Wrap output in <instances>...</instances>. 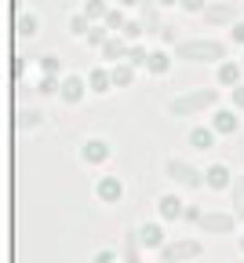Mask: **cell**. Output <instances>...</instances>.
Instances as JSON below:
<instances>
[{"instance_id":"8fae6325","label":"cell","mask_w":244,"mask_h":263,"mask_svg":"<svg viewBox=\"0 0 244 263\" xmlns=\"http://www.w3.org/2000/svg\"><path fill=\"white\" fill-rule=\"evenodd\" d=\"M215 128H219V132H237L240 121H237L233 114H219V117H215Z\"/></svg>"},{"instance_id":"8992f818","label":"cell","mask_w":244,"mask_h":263,"mask_svg":"<svg viewBox=\"0 0 244 263\" xmlns=\"http://www.w3.org/2000/svg\"><path fill=\"white\" fill-rule=\"evenodd\" d=\"M233 15H237V4H208V8H204V18L215 22V26L233 22Z\"/></svg>"},{"instance_id":"3957f363","label":"cell","mask_w":244,"mask_h":263,"mask_svg":"<svg viewBox=\"0 0 244 263\" xmlns=\"http://www.w3.org/2000/svg\"><path fill=\"white\" fill-rule=\"evenodd\" d=\"M164 172L175 179V183H182V186H200V183H204V172L190 168L186 161H168V164H164Z\"/></svg>"},{"instance_id":"ba28073f","label":"cell","mask_w":244,"mask_h":263,"mask_svg":"<svg viewBox=\"0 0 244 263\" xmlns=\"http://www.w3.org/2000/svg\"><path fill=\"white\" fill-rule=\"evenodd\" d=\"M230 190H233V216H237V219H244V172L233 179V186H230Z\"/></svg>"},{"instance_id":"52a82bcc","label":"cell","mask_w":244,"mask_h":263,"mask_svg":"<svg viewBox=\"0 0 244 263\" xmlns=\"http://www.w3.org/2000/svg\"><path fill=\"white\" fill-rule=\"evenodd\" d=\"M204 179H208V186H215V190H222V186H230V172L222 168V164H212V168L204 172Z\"/></svg>"},{"instance_id":"d6986e66","label":"cell","mask_w":244,"mask_h":263,"mask_svg":"<svg viewBox=\"0 0 244 263\" xmlns=\"http://www.w3.org/2000/svg\"><path fill=\"white\" fill-rule=\"evenodd\" d=\"M233 37H237V41H244V26H237V29H233Z\"/></svg>"},{"instance_id":"4fadbf2b","label":"cell","mask_w":244,"mask_h":263,"mask_svg":"<svg viewBox=\"0 0 244 263\" xmlns=\"http://www.w3.org/2000/svg\"><path fill=\"white\" fill-rule=\"evenodd\" d=\"M124 51H128V48H124V41H110V44H106V55H110V59H120Z\"/></svg>"},{"instance_id":"6da1fadb","label":"cell","mask_w":244,"mask_h":263,"mask_svg":"<svg viewBox=\"0 0 244 263\" xmlns=\"http://www.w3.org/2000/svg\"><path fill=\"white\" fill-rule=\"evenodd\" d=\"M219 103V91L215 88H200V91H186L179 99H171L168 103V114H175V117H193L200 114L204 106H215Z\"/></svg>"},{"instance_id":"ffe728a7","label":"cell","mask_w":244,"mask_h":263,"mask_svg":"<svg viewBox=\"0 0 244 263\" xmlns=\"http://www.w3.org/2000/svg\"><path fill=\"white\" fill-rule=\"evenodd\" d=\"M157 4H175V0H157Z\"/></svg>"},{"instance_id":"7a4b0ae2","label":"cell","mask_w":244,"mask_h":263,"mask_svg":"<svg viewBox=\"0 0 244 263\" xmlns=\"http://www.w3.org/2000/svg\"><path fill=\"white\" fill-rule=\"evenodd\" d=\"M175 55L186 62H219V59H226V44L222 41H182L175 48Z\"/></svg>"},{"instance_id":"7c38bea8","label":"cell","mask_w":244,"mask_h":263,"mask_svg":"<svg viewBox=\"0 0 244 263\" xmlns=\"http://www.w3.org/2000/svg\"><path fill=\"white\" fill-rule=\"evenodd\" d=\"M143 22L150 29H157V4H153V0H143Z\"/></svg>"},{"instance_id":"e0dca14e","label":"cell","mask_w":244,"mask_h":263,"mask_svg":"<svg viewBox=\"0 0 244 263\" xmlns=\"http://www.w3.org/2000/svg\"><path fill=\"white\" fill-rule=\"evenodd\" d=\"M128 263H138V252H135V238H128Z\"/></svg>"},{"instance_id":"5b68a950","label":"cell","mask_w":244,"mask_h":263,"mask_svg":"<svg viewBox=\"0 0 244 263\" xmlns=\"http://www.w3.org/2000/svg\"><path fill=\"white\" fill-rule=\"evenodd\" d=\"M193 256H200V241H175V245L164 249V263H182Z\"/></svg>"},{"instance_id":"9a60e30c","label":"cell","mask_w":244,"mask_h":263,"mask_svg":"<svg viewBox=\"0 0 244 263\" xmlns=\"http://www.w3.org/2000/svg\"><path fill=\"white\" fill-rule=\"evenodd\" d=\"M113 81H117V84H128V81H131V70H124V66H120V70H113Z\"/></svg>"},{"instance_id":"9c48e42d","label":"cell","mask_w":244,"mask_h":263,"mask_svg":"<svg viewBox=\"0 0 244 263\" xmlns=\"http://www.w3.org/2000/svg\"><path fill=\"white\" fill-rule=\"evenodd\" d=\"M160 216L164 219H179L182 216V201H179V197H171V194L160 197Z\"/></svg>"},{"instance_id":"2e32d148","label":"cell","mask_w":244,"mask_h":263,"mask_svg":"<svg viewBox=\"0 0 244 263\" xmlns=\"http://www.w3.org/2000/svg\"><path fill=\"white\" fill-rule=\"evenodd\" d=\"M186 11H204V0H179Z\"/></svg>"},{"instance_id":"5bb4252c","label":"cell","mask_w":244,"mask_h":263,"mask_svg":"<svg viewBox=\"0 0 244 263\" xmlns=\"http://www.w3.org/2000/svg\"><path fill=\"white\" fill-rule=\"evenodd\" d=\"M237 77H240V66H222V81L226 84H237Z\"/></svg>"},{"instance_id":"ac0fdd59","label":"cell","mask_w":244,"mask_h":263,"mask_svg":"<svg viewBox=\"0 0 244 263\" xmlns=\"http://www.w3.org/2000/svg\"><path fill=\"white\" fill-rule=\"evenodd\" d=\"M233 103H237V106H244V88H237V91H233Z\"/></svg>"},{"instance_id":"44dd1931","label":"cell","mask_w":244,"mask_h":263,"mask_svg":"<svg viewBox=\"0 0 244 263\" xmlns=\"http://www.w3.org/2000/svg\"><path fill=\"white\" fill-rule=\"evenodd\" d=\"M128 4H135V0H128Z\"/></svg>"},{"instance_id":"30bf717a","label":"cell","mask_w":244,"mask_h":263,"mask_svg":"<svg viewBox=\"0 0 244 263\" xmlns=\"http://www.w3.org/2000/svg\"><path fill=\"white\" fill-rule=\"evenodd\" d=\"M190 139H193V146H197V150H208L215 136H212V132H208V128H193V136H190Z\"/></svg>"},{"instance_id":"277c9868","label":"cell","mask_w":244,"mask_h":263,"mask_svg":"<svg viewBox=\"0 0 244 263\" xmlns=\"http://www.w3.org/2000/svg\"><path fill=\"white\" fill-rule=\"evenodd\" d=\"M200 230H208V234H230L233 230V223H237V216H222V212H204L200 219Z\"/></svg>"}]
</instances>
